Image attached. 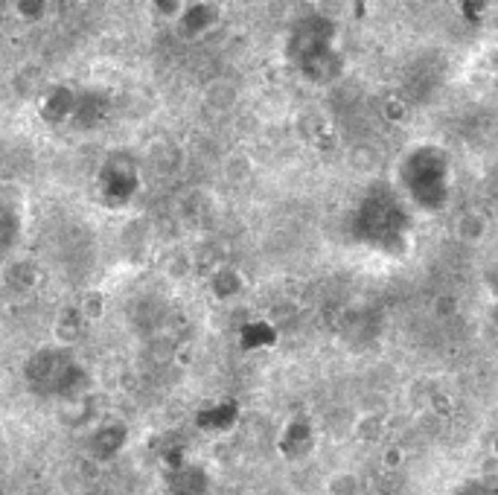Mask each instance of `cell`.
Returning <instances> with one entry per match:
<instances>
[{
    "mask_svg": "<svg viewBox=\"0 0 498 495\" xmlns=\"http://www.w3.org/2000/svg\"><path fill=\"white\" fill-rule=\"evenodd\" d=\"M455 495H493L490 490H486L484 484H475V481H469V484H463L455 490Z\"/></svg>",
    "mask_w": 498,
    "mask_h": 495,
    "instance_id": "1",
    "label": "cell"
}]
</instances>
